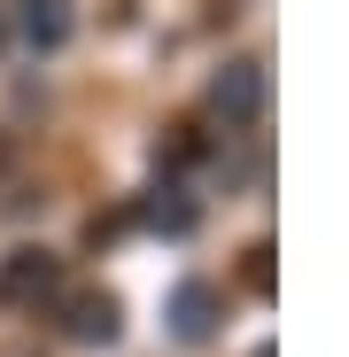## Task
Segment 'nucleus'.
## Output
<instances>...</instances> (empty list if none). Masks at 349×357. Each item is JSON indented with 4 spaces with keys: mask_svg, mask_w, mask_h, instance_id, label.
Wrapping results in <instances>:
<instances>
[{
    "mask_svg": "<svg viewBox=\"0 0 349 357\" xmlns=\"http://www.w3.org/2000/svg\"><path fill=\"white\" fill-rule=\"evenodd\" d=\"M264 109H272V70L256 63V54H241V63H225L210 78V116H217L225 132H249Z\"/></svg>",
    "mask_w": 349,
    "mask_h": 357,
    "instance_id": "f257e3e1",
    "label": "nucleus"
},
{
    "mask_svg": "<svg viewBox=\"0 0 349 357\" xmlns=\"http://www.w3.org/2000/svg\"><path fill=\"white\" fill-rule=\"evenodd\" d=\"M63 326H70V342L109 349L116 334H125V303H116L109 287H78V295H63Z\"/></svg>",
    "mask_w": 349,
    "mask_h": 357,
    "instance_id": "f03ea898",
    "label": "nucleus"
},
{
    "mask_svg": "<svg viewBox=\"0 0 349 357\" xmlns=\"http://www.w3.org/2000/svg\"><path fill=\"white\" fill-rule=\"evenodd\" d=\"M0 295H8V303H54V295H63V264L47 249H16L0 264Z\"/></svg>",
    "mask_w": 349,
    "mask_h": 357,
    "instance_id": "7ed1b4c3",
    "label": "nucleus"
},
{
    "mask_svg": "<svg viewBox=\"0 0 349 357\" xmlns=\"http://www.w3.org/2000/svg\"><path fill=\"white\" fill-rule=\"evenodd\" d=\"M163 319H171L179 342H210V334H217V287H210V280H179L171 303H163Z\"/></svg>",
    "mask_w": 349,
    "mask_h": 357,
    "instance_id": "20e7f679",
    "label": "nucleus"
},
{
    "mask_svg": "<svg viewBox=\"0 0 349 357\" xmlns=\"http://www.w3.org/2000/svg\"><path fill=\"white\" fill-rule=\"evenodd\" d=\"M140 225H148V233H171V241H187V233L202 225V210H194L187 187H155V195L140 202Z\"/></svg>",
    "mask_w": 349,
    "mask_h": 357,
    "instance_id": "39448f33",
    "label": "nucleus"
},
{
    "mask_svg": "<svg viewBox=\"0 0 349 357\" xmlns=\"http://www.w3.org/2000/svg\"><path fill=\"white\" fill-rule=\"evenodd\" d=\"M24 39L31 47H63L70 39V8H63V0H31V8H24Z\"/></svg>",
    "mask_w": 349,
    "mask_h": 357,
    "instance_id": "423d86ee",
    "label": "nucleus"
},
{
    "mask_svg": "<svg viewBox=\"0 0 349 357\" xmlns=\"http://www.w3.org/2000/svg\"><path fill=\"white\" fill-rule=\"evenodd\" d=\"M249 287L272 295V249H249Z\"/></svg>",
    "mask_w": 349,
    "mask_h": 357,
    "instance_id": "0eeeda50",
    "label": "nucleus"
},
{
    "mask_svg": "<svg viewBox=\"0 0 349 357\" xmlns=\"http://www.w3.org/2000/svg\"><path fill=\"white\" fill-rule=\"evenodd\" d=\"M249 357H272V349H249Z\"/></svg>",
    "mask_w": 349,
    "mask_h": 357,
    "instance_id": "6e6552de",
    "label": "nucleus"
},
{
    "mask_svg": "<svg viewBox=\"0 0 349 357\" xmlns=\"http://www.w3.org/2000/svg\"><path fill=\"white\" fill-rule=\"evenodd\" d=\"M0 155H8V148H0Z\"/></svg>",
    "mask_w": 349,
    "mask_h": 357,
    "instance_id": "1a4fd4ad",
    "label": "nucleus"
}]
</instances>
